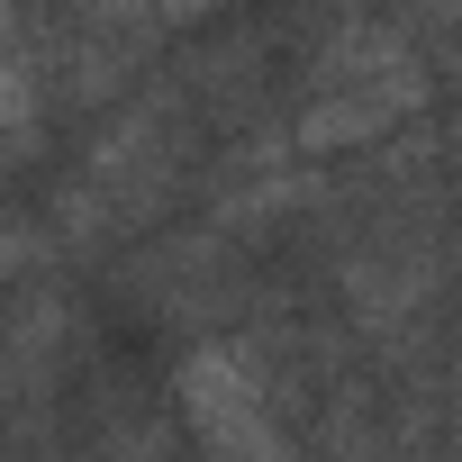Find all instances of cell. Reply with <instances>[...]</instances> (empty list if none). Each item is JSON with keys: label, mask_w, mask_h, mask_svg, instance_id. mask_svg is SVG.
Segmentation results:
<instances>
[{"label": "cell", "mask_w": 462, "mask_h": 462, "mask_svg": "<svg viewBox=\"0 0 462 462\" xmlns=\"http://www.w3.org/2000/svg\"><path fill=\"white\" fill-rule=\"evenodd\" d=\"M435 100V55L408 19H336L327 46L309 55L300 73V100H291V145L300 154H354V145H381L399 118H417Z\"/></svg>", "instance_id": "obj_1"}, {"label": "cell", "mask_w": 462, "mask_h": 462, "mask_svg": "<svg viewBox=\"0 0 462 462\" xmlns=\"http://www.w3.org/2000/svg\"><path fill=\"white\" fill-rule=\"evenodd\" d=\"M172 390H181V417H190V435H199L208 462H291V435H282L273 390H263V372H254L245 345H217V336L190 345L181 372H172Z\"/></svg>", "instance_id": "obj_2"}, {"label": "cell", "mask_w": 462, "mask_h": 462, "mask_svg": "<svg viewBox=\"0 0 462 462\" xmlns=\"http://www.w3.org/2000/svg\"><path fill=\"white\" fill-rule=\"evenodd\" d=\"M226 0H154V28L172 37V28H199V19H217Z\"/></svg>", "instance_id": "obj_3"}, {"label": "cell", "mask_w": 462, "mask_h": 462, "mask_svg": "<svg viewBox=\"0 0 462 462\" xmlns=\"http://www.w3.org/2000/svg\"><path fill=\"white\" fill-rule=\"evenodd\" d=\"M453 154H462V118H453Z\"/></svg>", "instance_id": "obj_4"}]
</instances>
